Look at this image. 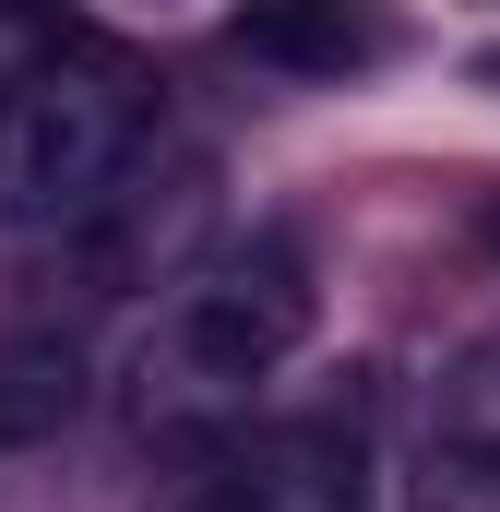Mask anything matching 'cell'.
I'll return each mask as SVG.
<instances>
[{
    "instance_id": "cell-3",
    "label": "cell",
    "mask_w": 500,
    "mask_h": 512,
    "mask_svg": "<svg viewBox=\"0 0 500 512\" xmlns=\"http://www.w3.org/2000/svg\"><path fill=\"white\" fill-rule=\"evenodd\" d=\"M203 227H215V167L179 143V155H131L108 179V203L72 227V251H84L96 298H143V286L203 274Z\"/></svg>"
},
{
    "instance_id": "cell-10",
    "label": "cell",
    "mask_w": 500,
    "mask_h": 512,
    "mask_svg": "<svg viewBox=\"0 0 500 512\" xmlns=\"http://www.w3.org/2000/svg\"><path fill=\"white\" fill-rule=\"evenodd\" d=\"M489 239H500V203H489Z\"/></svg>"
},
{
    "instance_id": "cell-4",
    "label": "cell",
    "mask_w": 500,
    "mask_h": 512,
    "mask_svg": "<svg viewBox=\"0 0 500 512\" xmlns=\"http://www.w3.org/2000/svg\"><path fill=\"white\" fill-rule=\"evenodd\" d=\"M191 512H370V465L346 429H250L215 453Z\"/></svg>"
},
{
    "instance_id": "cell-1",
    "label": "cell",
    "mask_w": 500,
    "mask_h": 512,
    "mask_svg": "<svg viewBox=\"0 0 500 512\" xmlns=\"http://www.w3.org/2000/svg\"><path fill=\"white\" fill-rule=\"evenodd\" d=\"M310 334V262L298 239H250V251H215L203 274H179L167 322L131 346V441L155 453H227L250 417L262 370H286Z\"/></svg>"
},
{
    "instance_id": "cell-8",
    "label": "cell",
    "mask_w": 500,
    "mask_h": 512,
    "mask_svg": "<svg viewBox=\"0 0 500 512\" xmlns=\"http://www.w3.org/2000/svg\"><path fill=\"white\" fill-rule=\"evenodd\" d=\"M405 512H500V453L429 441V465H417V501H405Z\"/></svg>"
},
{
    "instance_id": "cell-9",
    "label": "cell",
    "mask_w": 500,
    "mask_h": 512,
    "mask_svg": "<svg viewBox=\"0 0 500 512\" xmlns=\"http://www.w3.org/2000/svg\"><path fill=\"white\" fill-rule=\"evenodd\" d=\"M36 60H48V12H36V0H0V96H12Z\"/></svg>"
},
{
    "instance_id": "cell-7",
    "label": "cell",
    "mask_w": 500,
    "mask_h": 512,
    "mask_svg": "<svg viewBox=\"0 0 500 512\" xmlns=\"http://www.w3.org/2000/svg\"><path fill=\"white\" fill-rule=\"evenodd\" d=\"M441 441H465V453H500V334H477V346L441 370Z\"/></svg>"
},
{
    "instance_id": "cell-6",
    "label": "cell",
    "mask_w": 500,
    "mask_h": 512,
    "mask_svg": "<svg viewBox=\"0 0 500 512\" xmlns=\"http://www.w3.org/2000/svg\"><path fill=\"white\" fill-rule=\"evenodd\" d=\"M84 417V346L72 334H12L0 346V453H36Z\"/></svg>"
},
{
    "instance_id": "cell-2",
    "label": "cell",
    "mask_w": 500,
    "mask_h": 512,
    "mask_svg": "<svg viewBox=\"0 0 500 512\" xmlns=\"http://www.w3.org/2000/svg\"><path fill=\"white\" fill-rule=\"evenodd\" d=\"M143 155V72L120 48H48L0 96V239H60Z\"/></svg>"
},
{
    "instance_id": "cell-5",
    "label": "cell",
    "mask_w": 500,
    "mask_h": 512,
    "mask_svg": "<svg viewBox=\"0 0 500 512\" xmlns=\"http://www.w3.org/2000/svg\"><path fill=\"white\" fill-rule=\"evenodd\" d=\"M227 36H239L250 60H274V72H358L381 48V24L358 0H239Z\"/></svg>"
}]
</instances>
